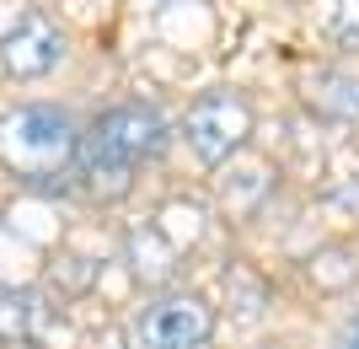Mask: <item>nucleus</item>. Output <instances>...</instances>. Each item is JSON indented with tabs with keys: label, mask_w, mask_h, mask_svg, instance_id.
I'll use <instances>...</instances> for the list:
<instances>
[{
	"label": "nucleus",
	"mask_w": 359,
	"mask_h": 349,
	"mask_svg": "<svg viewBox=\"0 0 359 349\" xmlns=\"http://www.w3.org/2000/svg\"><path fill=\"white\" fill-rule=\"evenodd\" d=\"M215 306L198 290H161L129 317V349H210Z\"/></svg>",
	"instance_id": "3"
},
{
	"label": "nucleus",
	"mask_w": 359,
	"mask_h": 349,
	"mask_svg": "<svg viewBox=\"0 0 359 349\" xmlns=\"http://www.w3.org/2000/svg\"><path fill=\"white\" fill-rule=\"evenodd\" d=\"M32 317H38V306H32L27 290L0 285V344H27L32 338Z\"/></svg>",
	"instance_id": "10"
},
{
	"label": "nucleus",
	"mask_w": 359,
	"mask_h": 349,
	"mask_svg": "<svg viewBox=\"0 0 359 349\" xmlns=\"http://www.w3.org/2000/svg\"><path fill=\"white\" fill-rule=\"evenodd\" d=\"M252 129H257L252 103H247L241 91H231V86L204 91V97L188 107V119H182V135H188L194 156L210 172H220L231 156L247 151V145H252Z\"/></svg>",
	"instance_id": "4"
},
{
	"label": "nucleus",
	"mask_w": 359,
	"mask_h": 349,
	"mask_svg": "<svg viewBox=\"0 0 359 349\" xmlns=\"http://www.w3.org/2000/svg\"><path fill=\"white\" fill-rule=\"evenodd\" d=\"M327 32L338 44L359 48V0H327Z\"/></svg>",
	"instance_id": "12"
},
{
	"label": "nucleus",
	"mask_w": 359,
	"mask_h": 349,
	"mask_svg": "<svg viewBox=\"0 0 359 349\" xmlns=\"http://www.w3.org/2000/svg\"><path fill=\"white\" fill-rule=\"evenodd\" d=\"M65 60V27L48 11H22L16 27L0 38V65L16 81H38Z\"/></svg>",
	"instance_id": "5"
},
{
	"label": "nucleus",
	"mask_w": 359,
	"mask_h": 349,
	"mask_svg": "<svg viewBox=\"0 0 359 349\" xmlns=\"http://www.w3.org/2000/svg\"><path fill=\"white\" fill-rule=\"evenodd\" d=\"M225 312L236 322H257L269 312V279H263L252 263H241V258L225 269Z\"/></svg>",
	"instance_id": "8"
},
{
	"label": "nucleus",
	"mask_w": 359,
	"mask_h": 349,
	"mask_svg": "<svg viewBox=\"0 0 359 349\" xmlns=\"http://www.w3.org/2000/svg\"><path fill=\"white\" fill-rule=\"evenodd\" d=\"M257 349H295V344H257Z\"/></svg>",
	"instance_id": "14"
},
{
	"label": "nucleus",
	"mask_w": 359,
	"mask_h": 349,
	"mask_svg": "<svg viewBox=\"0 0 359 349\" xmlns=\"http://www.w3.org/2000/svg\"><path fill=\"white\" fill-rule=\"evenodd\" d=\"M81 156V129L65 107L54 103H22L0 113V167L11 172L22 188L60 194Z\"/></svg>",
	"instance_id": "2"
},
{
	"label": "nucleus",
	"mask_w": 359,
	"mask_h": 349,
	"mask_svg": "<svg viewBox=\"0 0 359 349\" xmlns=\"http://www.w3.org/2000/svg\"><path fill=\"white\" fill-rule=\"evenodd\" d=\"M166 151V113L150 103H118L81 135L75 178L97 204H118L135 188V172Z\"/></svg>",
	"instance_id": "1"
},
{
	"label": "nucleus",
	"mask_w": 359,
	"mask_h": 349,
	"mask_svg": "<svg viewBox=\"0 0 359 349\" xmlns=\"http://www.w3.org/2000/svg\"><path fill=\"white\" fill-rule=\"evenodd\" d=\"M311 103L332 119H359V81H344V76H322L311 91Z\"/></svg>",
	"instance_id": "11"
},
{
	"label": "nucleus",
	"mask_w": 359,
	"mask_h": 349,
	"mask_svg": "<svg viewBox=\"0 0 359 349\" xmlns=\"http://www.w3.org/2000/svg\"><path fill=\"white\" fill-rule=\"evenodd\" d=\"M123 253L135 263V279H145V285H161V279L177 274V247L166 242L161 226H135L123 237Z\"/></svg>",
	"instance_id": "7"
},
{
	"label": "nucleus",
	"mask_w": 359,
	"mask_h": 349,
	"mask_svg": "<svg viewBox=\"0 0 359 349\" xmlns=\"http://www.w3.org/2000/svg\"><path fill=\"white\" fill-rule=\"evenodd\" d=\"M269 194H273V167L252 151L231 156L220 167V178H215V199H220V210L231 215V220H252V215L269 204Z\"/></svg>",
	"instance_id": "6"
},
{
	"label": "nucleus",
	"mask_w": 359,
	"mask_h": 349,
	"mask_svg": "<svg viewBox=\"0 0 359 349\" xmlns=\"http://www.w3.org/2000/svg\"><path fill=\"white\" fill-rule=\"evenodd\" d=\"M306 274H311V285L322 296H338V290H348L359 279V247H348V242L316 247L311 258H306Z\"/></svg>",
	"instance_id": "9"
},
{
	"label": "nucleus",
	"mask_w": 359,
	"mask_h": 349,
	"mask_svg": "<svg viewBox=\"0 0 359 349\" xmlns=\"http://www.w3.org/2000/svg\"><path fill=\"white\" fill-rule=\"evenodd\" d=\"M344 349H359V312H354V322L344 328Z\"/></svg>",
	"instance_id": "13"
}]
</instances>
